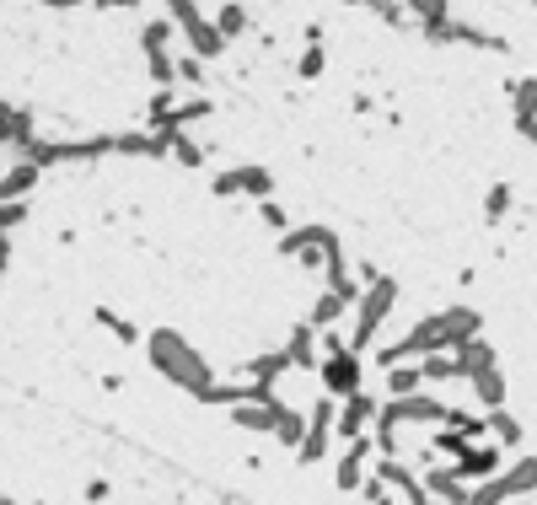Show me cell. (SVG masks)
I'll use <instances>...</instances> for the list:
<instances>
[{
  "label": "cell",
  "mask_w": 537,
  "mask_h": 505,
  "mask_svg": "<svg viewBox=\"0 0 537 505\" xmlns=\"http://www.w3.org/2000/svg\"><path fill=\"white\" fill-rule=\"evenodd\" d=\"M145 350H151V366L162 371L167 382H178L199 398L210 393V360H199V350L178 334V328H156V334L145 339Z\"/></svg>",
  "instance_id": "1"
},
{
  "label": "cell",
  "mask_w": 537,
  "mask_h": 505,
  "mask_svg": "<svg viewBox=\"0 0 537 505\" xmlns=\"http://www.w3.org/2000/svg\"><path fill=\"white\" fill-rule=\"evenodd\" d=\"M167 17H172V27L188 38V54H199V60H215V54H226V38L215 33V22L199 17V0H167Z\"/></svg>",
  "instance_id": "2"
},
{
  "label": "cell",
  "mask_w": 537,
  "mask_h": 505,
  "mask_svg": "<svg viewBox=\"0 0 537 505\" xmlns=\"http://www.w3.org/2000/svg\"><path fill=\"white\" fill-rule=\"evenodd\" d=\"M274 178L264 167H231V172H215V194H253V199H269Z\"/></svg>",
  "instance_id": "3"
},
{
  "label": "cell",
  "mask_w": 537,
  "mask_h": 505,
  "mask_svg": "<svg viewBox=\"0 0 537 505\" xmlns=\"http://www.w3.org/2000/svg\"><path fill=\"white\" fill-rule=\"evenodd\" d=\"M393 296H398V291H393L387 280H376V285H371V296L360 301V328H355V344H366V339L376 334V323H382V312H387V307H393Z\"/></svg>",
  "instance_id": "4"
},
{
  "label": "cell",
  "mask_w": 537,
  "mask_h": 505,
  "mask_svg": "<svg viewBox=\"0 0 537 505\" xmlns=\"http://www.w3.org/2000/svg\"><path fill=\"white\" fill-rule=\"evenodd\" d=\"M0 140H6L11 151H27V146H33V113L0 103Z\"/></svg>",
  "instance_id": "5"
},
{
  "label": "cell",
  "mask_w": 537,
  "mask_h": 505,
  "mask_svg": "<svg viewBox=\"0 0 537 505\" xmlns=\"http://www.w3.org/2000/svg\"><path fill=\"white\" fill-rule=\"evenodd\" d=\"M33 183H38V167L33 162H11L6 172H0V205H22Z\"/></svg>",
  "instance_id": "6"
},
{
  "label": "cell",
  "mask_w": 537,
  "mask_h": 505,
  "mask_svg": "<svg viewBox=\"0 0 537 505\" xmlns=\"http://www.w3.org/2000/svg\"><path fill=\"white\" fill-rule=\"evenodd\" d=\"M360 382V360L344 355V344H333V360H328V387H339V393H350Z\"/></svg>",
  "instance_id": "7"
},
{
  "label": "cell",
  "mask_w": 537,
  "mask_h": 505,
  "mask_svg": "<svg viewBox=\"0 0 537 505\" xmlns=\"http://www.w3.org/2000/svg\"><path fill=\"white\" fill-rule=\"evenodd\" d=\"M162 140H167V151L178 156L183 167H199V162H205V146H199V140H188L183 129H162Z\"/></svg>",
  "instance_id": "8"
},
{
  "label": "cell",
  "mask_w": 537,
  "mask_h": 505,
  "mask_svg": "<svg viewBox=\"0 0 537 505\" xmlns=\"http://www.w3.org/2000/svg\"><path fill=\"white\" fill-rule=\"evenodd\" d=\"M215 33H221V38L248 33V11H242L237 0H221V11H215Z\"/></svg>",
  "instance_id": "9"
},
{
  "label": "cell",
  "mask_w": 537,
  "mask_h": 505,
  "mask_svg": "<svg viewBox=\"0 0 537 505\" xmlns=\"http://www.w3.org/2000/svg\"><path fill=\"white\" fill-rule=\"evenodd\" d=\"M172 33H178V27H172V17L167 22H145V60H151V54H172Z\"/></svg>",
  "instance_id": "10"
},
{
  "label": "cell",
  "mask_w": 537,
  "mask_h": 505,
  "mask_svg": "<svg viewBox=\"0 0 537 505\" xmlns=\"http://www.w3.org/2000/svg\"><path fill=\"white\" fill-rule=\"evenodd\" d=\"M290 366H301V371H307V366H317V360H312V323H301L296 328V334H290Z\"/></svg>",
  "instance_id": "11"
},
{
  "label": "cell",
  "mask_w": 537,
  "mask_h": 505,
  "mask_svg": "<svg viewBox=\"0 0 537 505\" xmlns=\"http://www.w3.org/2000/svg\"><path fill=\"white\" fill-rule=\"evenodd\" d=\"M285 366H290V355H264V360H248V377H258V387H269Z\"/></svg>",
  "instance_id": "12"
},
{
  "label": "cell",
  "mask_w": 537,
  "mask_h": 505,
  "mask_svg": "<svg viewBox=\"0 0 537 505\" xmlns=\"http://www.w3.org/2000/svg\"><path fill=\"white\" fill-rule=\"evenodd\" d=\"M97 323H103L108 334H119L124 344H135V339H140V328H135V323H124V317H119V312H108V307H97Z\"/></svg>",
  "instance_id": "13"
},
{
  "label": "cell",
  "mask_w": 537,
  "mask_h": 505,
  "mask_svg": "<svg viewBox=\"0 0 537 505\" xmlns=\"http://www.w3.org/2000/svg\"><path fill=\"white\" fill-rule=\"evenodd\" d=\"M344 312V296L339 291H328L323 301H317V307H312V328H328L333 323V317H339Z\"/></svg>",
  "instance_id": "14"
},
{
  "label": "cell",
  "mask_w": 537,
  "mask_h": 505,
  "mask_svg": "<svg viewBox=\"0 0 537 505\" xmlns=\"http://www.w3.org/2000/svg\"><path fill=\"white\" fill-rule=\"evenodd\" d=\"M178 81L199 86V81H205V60H199V54H178Z\"/></svg>",
  "instance_id": "15"
},
{
  "label": "cell",
  "mask_w": 537,
  "mask_h": 505,
  "mask_svg": "<svg viewBox=\"0 0 537 505\" xmlns=\"http://www.w3.org/2000/svg\"><path fill=\"white\" fill-rule=\"evenodd\" d=\"M258 215H264V226H269V232H285V210L274 205V199H264V205H258Z\"/></svg>",
  "instance_id": "16"
},
{
  "label": "cell",
  "mask_w": 537,
  "mask_h": 505,
  "mask_svg": "<svg viewBox=\"0 0 537 505\" xmlns=\"http://www.w3.org/2000/svg\"><path fill=\"white\" fill-rule=\"evenodd\" d=\"M274 430H280V441H296V436H301V420L280 409V420H274Z\"/></svg>",
  "instance_id": "17"
},
{
  "label": "cell",
  "mask_w": 537,
  "mask_h": 505,
  "mask_svg": "<svg viewBox=\"0 0 537 505\" xmlns=\"http://www.w3.org/2000/svg\"><path fill=\"white\" fill-rule=\"evenodd\" d=\"M317 70H323V49H317V43H312V49L301 54V76H317Z\"/></svg>",
  "instance_id": "18"
},
{
  "label": "cell",
  "mask_w": 537,
  "mask_h": 505,
  "mask_svg": "<svg viewBox=\"0 0 537 505\" xmlns=\"http://www.w3.org/2000/svg\"><path fill=\"white\" fill-rule=\"evenodd\" d=\"M414 6H419V11H425V17L435 22V17H441V11H446V0H414Z\"/></svg>",
  "instance_id": "19"
},
{
  "label": "cell",
  "mask_w": 537,
  "mask_h": 505,
  "mask_svg": "<svg viewBox=\"0 0 537 505\" xmlns=\"http://www.w3.org/2000/svg\"><path fill=\"white\" fill-rule=\"evenodd\" d=\"M43 6H54V11H76V6H86V0H43Z\"/></svg>",
  "instance_id": "20"
},
{
  "label": "cell",
  "mask_w": 537,
  "mask_h": 505,
  "mask_svg": "<svg viewBox=\"0 0 537 505\" xmlns=\"http://www.w3.org/2000/svg\"><path fill=\"white\" fill-rule=\"evenodd\" d=\"M6 264H11V248H6V237H0V274H6Z\"/></svg>",
  "instance_id": "21"
},
{
  "label": "cell",
  "mask_w": 537,
  "mask_h": 505,
  "mask_svg": "<svg viewBox=\"0 0 537 505\" xmlns=\"http://www.w3.org/2000/svg\"><path fill=\"white\" fill-rule=\"evenodd\" d=\"M103 6H135V0H103Z\"/></svg>",
  "instance_id": "22"
},
{
  "label": "cell",
  "mask_w": 537,
  "mask_h": 505,
  "mask_svg": "<svg viewBox=\"0 0 537 505\" xmlns=\"http://www.w3.org/2000/svg\"><path fill=\"white\" fill-rule=\"evenodd\" d=\"M0 505H6V500H0Z\"/></svg>",
  "instance_id": "23"
}]
</instances>
